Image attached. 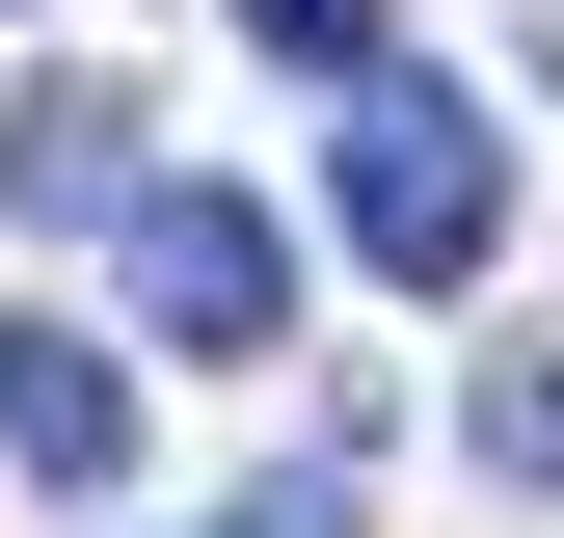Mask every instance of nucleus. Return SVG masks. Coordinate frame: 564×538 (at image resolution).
Returning a JSON list of instances; mask_svg holds the SVG:
<instances>
[{
	"instance_id": "1",
	"label": "nucleus",
	"mask_w": 564,
	"mask_h": 538,
	"mask_svg": "<svg viewBox=\"0 0 564 538\" xmlns=\"http://www.w3.org/2000/svg\"><path fill=\"white\" fill-rule=\"evenodd\" d=\"M108 243H134V323H162L188 377L296 351V216H269V189H188V162H134V189H108Z\"/></svg>"
},
{
	"instance_id": "2",
	"label": "nucleus",
	"mask_w": 564,
	"mask_h": 538,
	"mask_svg": "<svg viewBox=\"0 0 564 538\" xmlns=\"http://www.w3.org/2000/svg\"><path fill=\"white\" fill-rule=\"evenodd\" d=\"M349 243H377L403 297H457V269L511 243V134H484L457 82H377V108H349Z\"/></svg>"
},
{
	"instance_id": "3",
	"label": "nucleus",
	"mask_w": 564,
	"mask_h": 538,
	"mask_svg": "<svg viewBox=\"0 0 564 538\" xmlns=\"http://www.w3.org/2000/svg\"><path fill=\"white\" fill-rule=\"evenodd\" d=\"M0 458L28 485H134V351L108 323H0Z\"/></svg>"
},
{
	"instance_id": "4",
	"label": "nucleus",
	"mask_w": 564,
	"mask_h": 538,
	"mask_svg": "<svg viewBox=\"0 0 564 538\" xmlns=\"http://www.w3.org/2000/svg\"><path fill=\"white\" fill-rule=\"evenodd\" d=\"M0 189H28V216H108V189H134V108L108 82H28V108H0Z\"/></svg>"
},
{
	"instance_id": "5",
	"label": "nucleus",
	"mask_w": 564,
	"mask_h": 538,
	"mask_svg": "<svg viewBox=\"0 0 564 538\" xmlns=\"http://www.w3.org/2000/svg\"><path fill=\"white\" fill-rule=\"evenodd\" d=\"M269 54H323V82H377V0H242Z\"/></svg>"
},
{
	"instance_id": "6",
	"label": "nucleus",
	"mask_w": 564,
	"mask_h": 538,
	"mask_svg": "<svg viewBox=\"0 0 564 538\" xmlns=\"http://www.w3.org/2000/svg\"><path fill=\"white\" fill-rule=\"evenodd\" d=\"M242 538H349V485H323V458H296V485H242Z\"/></svg>"
}]
</instances>
